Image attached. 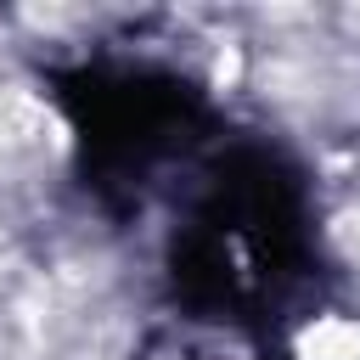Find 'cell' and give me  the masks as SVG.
<instances>
[{"label":"cell","instance_id":"6da1fadb","mask_svg":"<svg viewBox=\"0 0 360 360\" xmlns=\"http://www.w3.org/2000/svg\"><path fill=\"white\" fill-rule=\"evenodd\" d=\"M304 354L309 360H360V321H321L315 332H304Z\"/></svg>","mask_w":360,"mask_h":360}]
</instances>
